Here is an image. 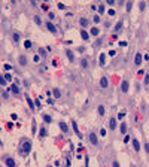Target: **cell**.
Masks as SVG:
<instances>
[{
    "label": "cell",
    "instance_id": "obj_1",
    "mask_svg": "<svg viewBox=\"0 0 149 167\" xmlns=\"http://www.w3.org/2000/svg\"><path fill=\"white\" fill-rule=\"evenodd\" d=\"M32 149H33V143L29 139H22L21 143H19V149H18L19 155L21 157H27L32 152Z\"/></svg>",
    "mask_w": 149,
    "mask_h": 167
},
{
    "label": "cell",
    "instance_id": "obj_2",
    "mask_svg": "<svg viewBox=\"0 0 149 167\" xmlns=\"http://www.w3.org/2000/svg\"><path fill=\"white\" fill-rule=\"evenodd\" d=\"M88 140H90V143L92 146H98V136H97L95 131H90L88 133Z\"/></svg>",
    "mask_w": 149,
    "mask_h": 167
},
{
    "label": "cell",
    "instance_id": "obj_3",
    "mask_svg": "<svg viewBox=\"0 0 149 167\" xmlns=\"http://www.w3.org/2000/svg\"><path fill=\"white\" fill-rule=\"evenodd\" d=\"M3 163L6 167H16V163H15L14 157H11V155H3Z\"/></svg>",
    "mask_w": 149,
    "mask_h": 167
},
{
    "label": "cell",
    "instance_id": "obj_4",
    "mask_svg": "<svg viewBox=\"0 0 149 167\" xmlns=\"http://www.w3.org/2000/svg\"><path fill=\"white\" fill-rule=\"evenodd\" d=\"M131 145H133V149H134V152L136 154H140V149H142V145H140V142H139V139L137 137H131Z\"/></svg>",
    "mask_w": 149,
    "mask_h": 167
},
{
    "label": "cell",
    "instance_id": "obj_5",
    "mask_svg": "<svg viewBox=\"0 0 149 167\" xmlns=\"http://www.w3.org/2000/svg\"><path fill=\"white\" fill-rule=\"evenodd\" d=\"M45 27H46L49 32H51L52 34H58V29H57V26H55L52 21H46V22H45Z\"/></svg>",
    "mask_w": 149,
    "mask_h": 167
},
{
    "label": "cell",
    "instance_id": "obj_6",
    "mask_svg": "<svg viewBox=\"0 0 149 167\" xmlns=\"http://www.w3.org/2000/svg\"><path fill=\"white\" fill-rule=\"evenodd\" d=\"M128 91H130V82L127 79H122L121 81V92L122 94H128Z\"/></svg>",
    "mask_w": 149,
    "mask_h": 167
},
{
    "label": "cell",
    "instance_id": "obj_7",
    "mask_svg": "<svg viewBox=\"0 0 149 167\" xmlns=\"http://www.w3.org/2000/svg\"><path fill=\"white\" fill-rule=\"evenodd\" d=\"M109 87H110L109 78H107V76H102V78H100V88H102V90H107Z\"/></svg>",
    "mask_w": 149,
    "mask_h": 167
},
{
    "label": "cell",
    "instance_id": "obj_8",
    "mask_svg": "<svg viewBox=\"0 0 149 167\" xmlns=\"http://www.w3.org/2000/svg\"><path fill=\"white\" fill-rule=\"evenodd\" d=\"M143 58H145V57H143V54H142V52H136V55H134V61H133V63H134V66H136V67H139V66L143 63Z\"/></svg>",
    "mask_w": 149,
    "mask_h": 167
},
{
    "label": "cell",
    "instance_id": "obj_9",
    "mask_svg": "<svg viewBox=\"0 0 149 167\" xmlns=\"http://www.w3.org/2000/svg\"><path fill=\"white\" fill-rule=\"evenodd\" d=\"M119 131H121V134H122V136H125V134L128 133V124H127V121H121Z\"/></svg>",
    "mask_w": 149,
    "mask_h": 167
},
{
    "label": "cell",
    "instance_id": "obj_10",
    "mask_svg": "<svg viewBox=\"0 0 149 167\" xmlns=\"http://www.w3.org/2000/svg\"><path fill=\"white\" fill-rule=\"evenodd\" d=\"M72 127H73V131H74V134H76L79 139H82V137H84V134L81 133V130H79V127H78V123H76V121H72Z\"/></svg>",
    "mask_w": 149,
    "mask_h": 167
},
{
    "label": "cell",
    "instance_id": "obj_11",
    "mask_svg": "<svg viewBox=\"0 0 149 167\" xmlns=\"http://www.w3.org/2000/svg\"><path fill=\"white\" fill-rule=\"evenodd\" d=\"M18 63H19V66H21V67H26V66L29 64V58H27V55L21 54V55L18 57Z\"/></svg>",
    "mask_w": 149,
    "mask_h": 167
},
{
    "label": "cell",
    "instance_id": "obj_12",
    "mask_svg": "<svg viewBox=\"0 0 149 167\" xmlns=\"http://www.w3.org/2000/svg\"><path fill=\"white\" fill-rule=\"evenodd\" d=\"M79 66H81V69H82V70H87V69L90 67V58H87V57L81 58V61H79Z\"/></svg>",
    "mask_w": 149,
    "mask_h": 167
},
{
    "label": "cell",
    "instance_id": "obj_13",
    "mask_svg": "<svg viewBox=\"0 0 149 167\" xmlns=\"http://www.w3.org/2000/svg\"><path fill=\"white\" fill-rule=\"evenodd\" d=\"M24 97H26V102H27V105L30 106V109H32V110H34V108H36V103L33 102V99L30 97L29 94H24Z\"/></svg>",
    "mask_w": 149,
    "mask_h": 167
},
{
    "label": "cell",
    "instance_id": "obj_14",
    "mask_svg": "<svg viewBox=\"0 0 149 167\" xmlns=\"http://www.w3.org/2000/svg\"><path fill=\"white\" fill-rule=\"evenodd\" d=\"M58 127L61 128V131H63V133L69 134V124H67L66 121H58Z\"/></svg>",
    "mask_w": 149,
    "mask_h": 167
},
{
    "label": "cell",
    "instance_id": "obj_15",
    "mask_svg": "<svg viewBox=\"0 0 149 167\" xmlns=\"http://www.w3.org/2000/svg\"><path fill=\"white\" fill-rule=\"evenodd\" d=\"M109 130H112V131L116 130V118H113V116L109 119Z\"/></svg>",
    "mask_w": 149,
    "mask_h": 167
},
{
    "label": "cell",
    "instance_id": "obj_16",
    "mask_svg": "<svg viewBox=\"0 0 149 167\" xmlns=\"http://www.w3.org/2000/svg\"><path fill=\"white\" fill-rule=\"evenodd\" d=\"M66 57L69 58L70 63H74V52L72 49H66Z\"/></svg>",
    "mask_w": 149,
    "mask_h": 167
},
{
    "label": "cell",
    "instance_id": "obj_17",
    "mask_svg": "<svg viewBox=\"0 0 149 167\" xmlns=\"http://www.w3.org/2000/svg\"><path fill=\"white\" fill-rule=\"evenodd\" d=\"M9 88H11V91H12L15 95H19V94H21V90H19V87H18L16 84H11Z\"/></svg>",
    "mask_w": 149,
    "mask_h": 167
},
{
    "label": "cell",
    "instance_id": "obj_18",
    "mask_svg": "<svg viewBox=\"0 0 149 167\" xmlns=\"http://www.w3.org/2000/svg\"><path fill=\"white\" fill-rule=\"evenodd\" d=\"M97 113L100 115V116H103V115L106 113V108H105V105H98V106H97Z\"/></svg>",
    "mask_w": 149,
    "mask_h": 167
},
{
    "label": "cell",
    "instance_id": "obj_19",
    "mask_svg": "<svg viewBox=\"0 0 149 167\" xmlns=\"http://www.w3.org/2000/svg\"><path fill=\"white\" fill-rule=\"evenodd\" d=\"M46 136H48V128L43 125V127L39 130V137H40V139H43V137H46Z\"/></svg>",
    "mask_w": 149,
    "mask_h": 167
},
{
    "label": "cell",
    "instance_id": "obj_20",
    "mask_svg": "<svg viewBox=\"0 0 149 167\" xmlns=\"http://www.w3.org/2000/svg\"><path fill=\"white\" fill-rule=\"evenodd\" d=\"M42 118H43V121H45L46 124H51V123H52V116L48 115V113H42Z\"/></svg>",
    "mask_w": 149,
    "mask_h": 167
},
{
    "label": "cell",
    "instance_id": "obj_21",
    "mask_svg": "<svg viewBox=\"0 0 149 167\" xmlns=\"http://www.w3.org/2000/svg\"><path fill=\"white\" fill-rule=\"evenodd\" d=\"M98 34H100V29H98V27H92L91 30H90V36H98Z\"/></svg>",
    "mask_w": 149,
    "mask_h": 167
},
{
    "label": "cell",
    "instance_id": "obj_22",
    "mask_svg": "<svg viewBox=\"0 0 149 167\" xmlns=\"http://www.w3.org/2000/svg\"><path fill=\"white\" fill-rule=\"evenodd\" d=\"M37 54H39L42 58H46V57H48V51L45 49V48H39V49H37Z\"/></svg>",
    "mask_w": 149,
    "mask_h": 167
},
{
    "label": "cell",
    "instance_id": "obj_23",
    "mask_svg": "<svg viewBox=\"0 0 149 167\" xmlns=\"http://www.w3.org/2000/svg\"><path fill=\"white\" fill-rule=\"evenodd\" d=\"M122 26H124V19H119L116 24H115V27H113V30L115 32H119L121 29H122Z\"/></svg>",
    "mask_w": 149,
    "mask_h": 167
},
{
    "label": "cell",
    "instance_id": "obj_24",
    "mask_svg": "<svg viewBox=\"0 0 149 167\" xmlns=\"http://www.w3.org/2000/svg\"><path fill=\"white\" fill-rule=\"evenodd\" d=\"M79 24H81V26L85 29V27H88V24H90V21L85 18V16H82V18H79Z\"/></svg>",
    "mask_w": 149,
    "mask_h": 167
},
{
    "label": "cell",
    "instance_id": "obj_25",
    "mask_svg": "<svg viewBox=\"0 0 149 167\" xmlns=\"http://www.w3.org/2000/svg\"><path fill=\"white\" fill-rule=\"evenodd\" d=\"M98 60H100V66H102V67H105V64H106V54H105V52H102V54H100V57H98Z\"/></svg>",
    "mask_w": 149,
    "mask_h": 167
},
{
    "label": "cell",
    "instance_id": "obj_26",
    "mask_svg": "<svg viewBox=\"0 0 149 167\" xmlns=\"http://www.w3.org/2000/svg\"><path fill=\"white\" fill-rule=\"evenodd\" d=\"M52 94H54L55 99H60V97H61V91H60V88H52Z\"/></svg>",
    "mask_w": 149,
    "mask_h": 167
},
{
    "label": "cell",
    "instance_id": "obj_27",
    "mask_svg": "<svg viewBox=\"0 0 149 167\" xmlns=\"http://www.w3.org/2000/svg\"><path fill=\"white\" fill-rule=\"evenodd\" d=\"M81 37H82L84 40H90V33L85 32V30L82 29V30H81Z\"/></svg>",
    "mask_w": 149,
    "mask_h": 167
},
{
    "label": "cell",
    "instance_id": "obj_28",
    "mask_svg": "<svg viewBox=\"0 0 149 167\" xmlns=\"http://www.w3.org/2000/svg\"><path fill=\"white\" fill-rule=\"evenodd\" d=\"M19 37H21V36H19V33H16V32H14V33H12V40H14L15 43H18V42H19Z\"/></svg>",
    "mask_w": 149,
    "mask_h": 167
},
{
    "label": "cell",
    "instance_id": "obj_29",
    "mask_svg": "<svg viewBox=\"0 0 149 167\" xmlns=\"http://www.w3.org/2000/svg\"><path fill=\"white\" fill-rule=\"evenodd\" d=\"M143 148H145V152H146V155L149 157V142H148V140H145V142H143Z\"/></svg>",
    "mask_w": 149,
    "mask_h": 167
},
{
    "label": "cell",
    "instance_id": "obj_30",
    "mask_svg": "<svg viewBox=\"0 0 149 167\" xmlns=\"http://www.w3.org/2000/svg\"><path fill=\"white\" fill-rule=\"evenodd\" d=\"M33 21H34V22H36V24H37V26H42V24H43V22H42V19H40V16H39V15H34V16H33Z\"/></svg>",
    "mask_w": 149,
    "mask_h": 167
},
{
    "label": "cell",
    "instance_id": "obj_31",
    "mask_svg": "<svg viewBox=\"0 0 149 167\" xmlns=\"http://www.w3.org/2000/svg\"><path fill=\"white\" fill-rule=\"evenodd\" d=\"M32 133H33V134H36V133H37V124H36L34 119H33V123H32Z\"/></svg>",
    "mask_w": 149,
    "mask_h": 167
},
{
    "label": "cell",
    "instance_id": "obj_32",
    "mask_svg": "<svg viewBox=\"0 0 149 167\" xmlns=\"http://www.w3.org/2000/svg\"><path fill=\"white\" fill-rule=\"evenodd\" d=\"M97 11H98V14H100V15H103V14H105V5L100 3V5H98V9H97Z\"/></svg>",
    "mask_w": 149,
    "mask_h": 167
},
{
    "label": "cell",
    "instance_id": "obj_33",
    "mask_svg": "<svg viewBox=\"0 0 149 167\" xmlns=\"http://www.w3.org/2000/svg\"><path fill=\"white\" fill-rule=\"evenodd\" d=\"M3 78H5L8 82H12V75H11V73H8V72H6V73H3Z\"/></svg>",
    "mask_w": 149,
    "mask_h": 167
},
{
    "label": "cell",
    "instance_id": "obj_34",
    "mask_svg": "<svg viewBox=\"0 0 149 167\" xmlns=\"http://www.w3.org/2000/svg\"><path fill=\"white\" fill-rule=\"evenodd\" d=\"M143 85L148 87L149 85V73H145V79H143Z\"/></svg>",
    "mask_w": 149,
    "mask_h": 167
},
{
    "label": "cell",
    "instance_id": "obj_35",
    "mask_svg": "<svg viewBox=\"0 0 149 167\" xmlns=\"http://www.w3.org/2000/svg\"><path fill=\"white\" fill-rule=\"evenodd\" d=\"M2 97H3V100H8V99H9V92H8L6 90L2 91Z\"/></svg>",
    "mask_w": 149,
    "mask_h": 167
},
{
    "label": "cell",
    "instance_id": "obj_36",
    "mask_svg": "<svg viewBox=\"0 0 149 167\" xmlns=\"http://www.w3.org/2000/svg\"><path fill=\"white\" fill-rule=\"evenodd\" d=\"M133 9V2H128V3H125V11L127 12H130Z\"/></svg>",
    "mask_w": 149,
    "mask_h": 167
},
{
    "label": "cell",
    "instance_id": "obj_37",
    "mask_svg": "<svg viewBox=\"0 0 149 167\" xmlns=\"http://www.w3.org/2000/svg\"><path fill=\"white\" fill-rule=\"evenodd\" d=\"M145 8H146V2H140V3H139V11H140V12H143V11H145Z\"/></svg>",
    "mask_w": 149,
    "mask_h": 167
},
{
    "label": "cell",
    "instance_id": "obj_38",
    "mask_svg": "<svg viewBox=\"0 0 149 167\" xmlns=\"http://www.w3.org/2000/svg\"><path fill=\"white\" fill-rule=\"evenodd\" d=\"M24 46H26L27 49H30V48H32V42L30 40H26V42H24Z\"/></svg>",
    "mask_w": 149,
    "mask_h": 167
},
{
    "label": "cell",
    "instance_id": "obj_39",
    "mask_svg": "<svg viewBox=\"0 0 149 167\" xmlns=\"http://www.w3.org/2000/svg\"><path fill=\"white\" fill-rule=\"evenodd\" d=\"M48 16H49V21L55 19V14H54V12H49V14H48Z\"/></svg>",
    "mask_w": 149,
    "mask_h": 167
},
{
    "label": "cell",
    "instance_id": "obj_40",
    "mask_svg": "<svg viewBox=\"0 0 149 167\" xmlns=\"http://www.w3.org/2000/svg\"><path fill=\"white\" fill-rule=\"evenodd\" d=\"M107 15H109V16H115V15H116V12H115V9H109V12H107Z\"/></svg>",
    "mask_w": 149,
    "mask_h": 167
},
{
    "label": "cell",
    "instance_id": "obj_41",
    "mask_svg": "<svg viewBox=\"0 0 149 167\" xmlns=\"http://www.w3.org/2000/svg\"><path fill=\"white\" fill-rule=\"evenodd\" d=\"M106 134H107L106 133V128H100V136L102 137H106Z\"/></svg>",
    "mask_w": 149,
    "mask_h": 167
},
{
    "label": "cell",
    "instance_id": "obj_42",
    "mask_svg": "<svg viewBox=\"0 0 149 167\" xmlns=\"http://www.w3.org/2000/svg\"><path fill=\"white\" fill-rule=\"evenodd\" d=\"M112 167H121V166H119V161H118V160H113V161H112Z\"/></svg>",
    "mask_w": 149,
    "mask_h": 167
},
{
    "label": "cell",
    "instance_id": "obj_43",
    "mask_svg": "<svg viewBox=\"0 0 149 167\" xmlns=\"http://www.w3.org/2000/svg\"><path fill=\"white\" fill-rule=\"evenodd\" d=\"M92 21H94L95 24H97V22H100V16H98V15H94V16H92Z\"/></svg>",
    "mask_w": 149,
    "mask_h": 167
},
{
    "label": "cell",
    "instance_id": "obj_44",
    "mask_svg": "<svg viewBox=\"0 0 149 167\" xmlns=\"http://www.w3.org/2000/svg\"><path fill=\"white\" fill-rule=\"evenodd\" d=\"M0 84H2V87H6V85H8V81L2 76V81H0Z\"/></svg>",
    "mask_w": 149,
    "mask_h": 167
},
{
    "label": "cell",
    "instance_id": "obj_45",
    "mask_svg": "<svg viewBox=\"0 0 149 167\" xmlns=\"http://www.w3.org/2000/svg\"><path fill=\"white\" fill-rule=\"evenodd\" d=\"M78 52H79V54H84V52H85V46H79V48H78Z\"/></svg>",
    "mask_w": 149,
    "mask_h": 167
},
{
    "label": "cell",
    "instance_id": "obj_46",
    "mask_svg": "<svg viewBox=\"0 0 149 167\" xmlns=\"http://www.w3.org/2000/svg\"><path fill=\"white\" fill-rule=\"evenodd\" d=\"M106 3H107L109 6H115V0H106Z\"/></svg>",
    "mask_w": 149,
    "mask_h": 167
},
{
    "label": "cell",
    "instance_id": "obj_47",
    "mask_svg": "<svg viewBox=\"0 0 149 167\" xmlns=\"http://www.w3.org/2000/svg\"><path fill=\"white\" fill-rule=\"evenodd\" d=\"M34 63H40V55H34Z\"/></svg>",
    "mask_w": 149,
    "mask_h": 167
},
{
    "label": "cell",
    "instance_id": "obj_48",
    "mask_svg": "<svg viewBox=\"0 0 149 167\" xmlns=\"http://www.w3.org/2000/svg\"><path fill=\"white\" fill-rule=\"evenodd\" d=\"M128 140H130V136H127V134H125V136H124V142L128 143Z\"/></svg>",
    "mask_w": 149,
    "mask_h": 167
},
{
    "label": "cell",
    "instance_id": "obj_49",
    "mask_svg": "<svg viewBox=\"0 0 149 167\" xmlns=\"http://www.w3.org/2000/svg\"><path fill=\"white\" fill-rule=\"evenodd\" d=\"M124 115H125V112H121V113L118 115V119H122V118H124Z\"/></svg>",
    "mask_w": 149,
    "mask_h": 167
},
{
    "label": "cell",
    "instance_id": "obj_50",
    "mask_svg": "<svg viewBox=\"0 0 149 167\" xmlns=\"http://www.w3.org/2000/svg\"><path fill=\"white\" fill-rule=\"evenodd\" d=\"M5 69H6V70H12V66H11V64H5Z\"/></svg>",
    "mask_w": 149,
    "mask_h": 167
},
{
    "label": "cell",
    "instance_id": "obj_51",
    "mask_svg": "<svg viewBox=\"0 0 149 167\" xmlns=\"http://www.w3.org/2000/svg\"><path fill=\"white\" fill-rule=\"evenodd\" d=\"M88 164H90V158L85 157V167H88Z\"/></svg>",
    "mask_w": 149,
    "mask_h": 167
},
{
    "label": "cell",
    "instance_id": "obj_52",
    "mask_svg": "<svg viewBox=\"0 0 149 167\" xmlns=\"http://www.w3.org/2000/svg\"><path fill=\"white\" fill-rule=\"evenodd\" d=\"M24 87L29 88V87H30V82H29V81H24Z\"/></svg>",
    "mask_w": 149,
    "mask_h": 167
},
{
    "label": "cell",
    "instance_id": "obj_53",
    "mask_svg": "<svg viewBox=\"0 0 149 167\" xmlns=\"http://www.w3.org/2000/svg\"><path fill=\"white\" fill-rule=\"evenodd\" d=\"M102 45V39H98L97 42H95V46H100Z\"/></svg>",
    "mask_w": 149,
    "mask_h": 167
}]
</instances>
